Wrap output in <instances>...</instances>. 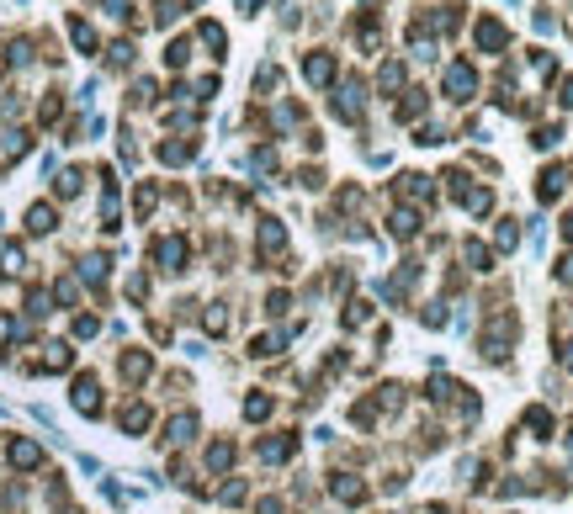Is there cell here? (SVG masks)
<instances>
[{
  "label": "cell",
  "mask_w": 573,
  "mask_h": 514,
  "mask_svg": "<svg viewBox=\"0 0 573 514\" xmlns=\"http://www.w3.org/2000/svg\"><path fill=\"white\" fill-rule=\"evenodd\" d=\"M473 90H477L473 64H467V59H456L452 69H446V96H452V101H473Z\"/></svg>",
  "instance_id": "obj_1"
},
{
  "label": "cell",
  "mask_w": 573,
  "mask_h": 514,
  "mask_svg": "<svg viewBox=\"0 0 573 514\" xmlns=\"http://www.w3.org/2000/svg\"><path fill=\"white\" fill-rule=\"evenodd\" d=\"M74 408H80V414H96V408H101V387H96V377H80V382H74Z\"/></svg>",
  "instance_id": "obj_2"
},
{
  "label": "cell",
  "mask_w": 573,
  "mask_h": 514,
  "mask_svg": "<svg viewBox=\"0 0 573 514\" xmlns=\"http://www.w3.org/2000/svg\"><path fill=\"white\" fill-rule=\"evenodd\" d=\"M477 48H489V53L504 48V27L494 22V16H489V22H477Z\"/></svg>",
  "instance_id": "obj_3"
},
{
  "label": "cell",
  "mask_w": 573,
  "mask_h": 514,
  "mask_svg": "<svg viewBox=\"0 0 573 514\" xmlns=\"http://www.w3.org/2000/svg\"><path fill=\"white\" fill-rule=\"evenodd\" d=\"M308 80L313 85H329L334 80V59H329V53H308Z\"/></svg>",
  "instance_id": "obj_4"
},
{
  "label": "cell",
  "mask_w": 573,
  "mask_h": 514,
  "mask_svg": "<svg viewBox=\"0 0 573 514\" xmlns=\"http://www.w3.org/2000/svg\"><path fill=\"white\" fill-rule=\"evenodd\" d=\"M334 111H340V117H356V111H361V85H356V80H350L345 90H340V101H334Z\"/></svg>",
  "instance_id": "obj_5"
},
{
  "label": "cell",
  "mask_w": 573,
  "mask_h": 514,
  "mask_svg": "<svg viewBox=\"0 0 573 514\" xmlns=\"http://www.w3.org/2000/svg\"><path fill=\"white\" fill-rule=\"evenodd\" d=\"M159 260H165V271H180V265H186V244L165 239V244H159Z\"/></svg>",
  "instance_id": "obj_6"
},
{
  "label": "cell",
  "mask_w": 573,
  "mask_h": 514,
  "mask_svg": "<svg viewBox=\"0 0 573 514\" xmlns=\"http://www.w3.org/2000/svg\"><path fill=\"white\" fill-rule=\"evenodd\" d=\"M292 445H298V440H292V435H282V440H265L261 456H265V461H286V456H292Z\"/></svg>",
  "instance_id": "obj_7"
},
{
  "label": "cell",
  "mask_w": 573,
  "mask_h": 514,
  "mask_svg": "<svg viewBox=\"0 0 573 514\" xmlns=\"http://www.w3.org/2000/svg\"><path fill=\"white\" fill-rule=\"evenodd\" d=\"M70 32H74V43H80V53H96V32H91V22H85V16H74Z\"/></svg>",
  "instance_id": "obj_8"
},
{
  "label": "cell",
  "mask_w": 573,
  "mask_h": 514,
  "mask_svg": "<svg viewBox=\"0 0 573 514\" xmlns=\"http://www.w3.org/2000/svg\"><path fill=\"white\" fill-rule=\"evenodd\" d=\"M11 461H16V466H37V461H43V451H37L32 440H16V445H11Z\"/></svg>",
  "instance_id": "obj_9"
},
{
  "label": "cell",
  "mask_w": 573,
  "mask_h": 514,
  "mask_svg": "<svg viewBox=\"0 0 573 514\" xmlns=\"http://www.w3.org/2000/svg\"><path fill=\"white\" fill-rule=\"evenodd\" d=\"M361 493H367V488H361L356 478H345V472H340V478H334V499H345V503H356Z\"/></svg>",
  "instance_id": "obj_10"
},
{
  "label": "cell",
  "mask_w": 573,
  "mask_h": 514,
  "mask_svg": "<svg viewBox=\"0 0 573 514\" xmlns=\"http://www.w3.org/2000/svg\"><path fill=\"white\" fill-rule=\"evenodd\" d=\"M398 117H404V122H419V117H425V96L409 90V101H398Z\"/></svg>",
  "instance_id": "obj_11"
},
{
  "label": "cell",
  "mask_w": 573,
  "mask_h": 514,
  "mask_svg": "<svg viewBox=\"0 0 573 514\" xmlns=\"http://www.w3.org/2000/svg\"><path fill=\"white\" fill-rule=\"evenodd\" d=\"M32 59V43H27V37H11V43H6V64H27Z\"/></svg>",
  "instance_id": "obj_12"
},
{
  "label": "cell",
  "mask_w": 573,
  "mask_h": 514,
  "mask_svg": "<svg viewBox=\"0 0 573 514\" xmlns=\"http://www.w3.org/2000/svg\"><path fill=\"white\" fill-rule=\"evenodd\" d=\"M122 424H128V430H143V424H149V408H143V403H128V408H122Z\"/></svg>",
  "instance_id": "obj_13"
},
{
  "label": "cell",
  "mask_w": 573,
  "mask_h": 514,
  "mask_svg": "<svg viewBox=\"0 0 573 514\" xmlns=\"http://www.w3.org/2000/svg\"><path fill=\"white\" fill-rule=\"evenodd\" d=\"M27 228H32V234H48V228H53V212H48V207H32V212H27Z\"/></svg>",
  "instance_id": "obj_14"
},
{
  "label": "cell",
  "mask_w": 573,
  "mask_h": 514,
  "mask_svg": "<svg viewBox=\"0 0 573 514\" xmlns=\"http://www.w3.org/2000/svg\"><path fill=\"white\" fill-rule=\"evenodd\" d=\"M176 11H180L176 0H154V27H170V22H176Z\"/></svg>",
  "instance_id": "obj_15"
},
{
  "label": "cell",
  "mask_w": 573,
  "mask_h": 514,
  "mask_svg": "<svg viewBox=\"0 0 573 514\" xmlns=\"http://www.w3.org/2000/svg\"><path fill=\"white\" fill-rule=\"evenodd\" d=\"M202 43L213 53H223V27H218V22H202Z\"/></svg>",
  "instance_id": "obj_16"
},
{
  "label": "cell",
  "mask_w": 573,
  "mask_h": 514,
  "mask_svg": "<svg viewBox=\"0 0 573 514\" xmlns=\"http://www.w3.org/2000/svg\"><path fill=\"white\" fill-rule=\"evenodd\" d=\"M159 159H165V165H180V159H191V144H165Z\"/></svg>",
  "instance_id": "obj_17"
},
{
  "label": "cell",
  "mask_w": 573,
  "mask_h": 514,
  "mask_svg": "<svg viewBox=\"0 0 573 514\" xmlns=\"http://www.w3.org/2000/svg\"><path fill=\"white\" fill-rule=\"evenodd\" d=\"M244 414H250V419H265V414H271V398H265V393H255L250 403H244Z\"/></svg>",
  "instance_id": "obj_18"
},
{
  "label": "cell",
  "mask_w": 573,
  "mask_h": 514,
  "mask_svg": "<svg viewBox=\"0 0 573 514\" xmlns=\"http://www.w3.org/2000/svg\"><path fill=\"white\" fill-rule=\"evenodd\" d=\"M80 191V170H70V175H59V196H74Z\"/></svg>",
  "instance_id": "obj_19"
},
{
  "label": "cell",
  "mask_w": 573,
  "mask_h": 514,
  "mask_svg": "<svg viewBox=\"0 0 573 514\" xmlns=\"http://www.w3.org/2000/svg\"><path fill=\"white\" fill-rule=\"evenodd\" d=\"M191 59V48H186V43H170V53H165V64H176V69H180V64H186Z\"/></svg>",
  "instance_id": "obj_20"
},
{
  "label": "cell",
  "mask_w": 573,
  "mask_h": 514,
  "mask_svg": "<svg viewBox=\"0 0 573 514\" xmlns=\"http://www.w3.org/2000/svg\"><path fill=\"white\" fill-rule=\"evenodd\" d=\"M122 371H128V377H143V371H149V356H128V360H122Z\"/></svg>",
  "instance_id": "obj_21"
},
{
  "label": "cell",
  "mask_w": 573,
  "mask_h": 514,
  "mask_svg": "<svg viewBox=\"0 0 573 514\" xmlns=\"http://www.w3.org/2000/svg\"><path fill=\"white\" fill-rule=\"evenodd\" d=\"M101 6H107L112 16H128V0H101Z\"/></svg>",
  "instance_id": "obj_22"
},
{
  "label": "cell",
  "mask_w": 573,
  "mask_h": 514,
  "mask_svg": "<svg viewBox=\"0 0 573 514\" xmlns=\"http://www.w3.org/2000/svg\"><path fill=\"white\" fill-rule=\"evenodd\" d=\"M568 239H573V217H568Z\"/></svg>",
  "instance_id": "obj_23"
}]
</instances>
